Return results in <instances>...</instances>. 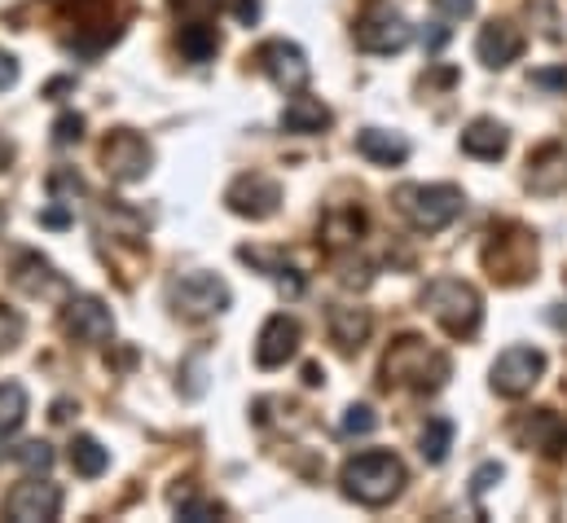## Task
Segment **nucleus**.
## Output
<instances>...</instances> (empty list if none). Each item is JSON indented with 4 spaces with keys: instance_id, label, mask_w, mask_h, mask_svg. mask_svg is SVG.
I'll return each mask as SVG.
<instances>
[{
    "instance_id": "f257e3e1",
    "label": "nucleus",
    "mask_w": 567,
    "mask_h": 523,
    "mask_svg": "<svg viewBox=\"0 0 567 523\" xmlns=\"http://www.w3.org/2000/svg\"><path fill=\"white\" fill-rule=\"evenodd\" d=\"M339 484H343V498L379 511V506H388V502L401 498V489H405V462L396 453H383V449L357 453V458L343 462Z\"/></svg>"
},
{
    "instance_id": "f03ea898",
    "label": "nucleus",
    "mask_w": 567,
    "mask_h": 523,
    "mask_svg": "<svg viewBox=\"0 0 567 523\" xmlns=\"http://www.w3.org/2000/svg\"><path fill=\"white\" fill-rule=\"evenodd\" d=\"M449 375H453V361L440 348H431L426 339H419V335L396 339L388 348V357H383L388 388L396 383V388H414V392H440L449 383Z\"/></svg>"
},
{
    "instance_id": "7ed1b4c3",
    "label": "nucleus",
    "mask_w": 567,
    "mask_h": 523,
    "mask_svg": "<svg viewBox=\"0 0 567 523\" xmlns=\"http://www.w3.org/2000/svg\"><path fill=\"white\" fill-rule=\"evenodd\" d=\"M423 304L453 339H471L480 330V321H484V299L462 277H435L423 290Z\"/></svg>"
},
{
    "instance_id": "20e7f679",
    "label": "nucleus",
    "mask_w": 567,
    "mask_h": 523,
    "mask_svg": "<svg viewBox=\"0 0 567 523\" xmlns=\"http://www.w3.org/2000/svg\"><path fill=\"white\" fill-rule=\"evenodd\" d=\"M401 216L419 229V234H440L462 216V189L457 185H401L396 194Z\"/></svg>"
},
{
    "instance_id": "39448f33",
    "label": "nucleus",
    "mask_w": 567,
    "mask_h": 523,
    "mask_svg": "<svg viewBox=\"0 0 567 523\" xmlns=\"http://www.w3.org/2000/svg\"><path fill=\"white\" fill-rule=\"evenodd\" d=\"M352 40H357V49H361V53L388 58V53L410 49L414 27H410V22H405V13H396V9H388V4H370V9L357 18Z\"/></svg>"
},
{
    "instance_id": "423d86ee",
    "label": "nucleus",
    "mask_w": 567,
    "mask_h": 523,
    "mask_svg": "<svg viewBox=\"0 0 567 523\" xmlns=\"http://www.w3.org/2000/svg\"><path fill=\"white\" fill-rule=\"evenodd\" d=\"M484 264H488V273H493L497 281L519 286V281H528L533 268H537V243H533L528 229H515V225H511V229H502V234L488 238Z\"/></svg>"
},
{
    "instance_id": "0eeeda50",
    "label": "nucleus",
    "mask_w": 567,
    "mask_h": 523,
    "mask_svg": "<svg viewBox=\"0 0 567 523\" xmlns=\"http://www.w3.org/2000/svg\"><path fill=\"white\" fill-rule=\"evenodd\" d=\"M542 375H546V352L515 343V348H506V352L493 361L488 388L497 396H506V400H519V396H528L542 383Z\"/></svg>"
},
{
    "instance_id": "6e6552de",
    "label": "nucleus",
    "mask_w": 567,
    "mask_h": 523,
    "mask_svg": "<svg viewBox=\"0 0 567 523\" xmlns=\"http://www.w3.org/2000/svg\"><path fill=\"white\" fill-rule=\"evenodd\" d=\"M229 299L234 295H229L225 277H216V273H185L181 281H172V308L189 321H207V317L225 312Z\"/></svg>"
},
{
    "instance_id": "1a4fd4ad",
    "label": "nucleus",
    "mask_w": 567,
    "mask_h": 523,
    "mask_svg": "<svg viewBox=\"0 0 567 523\" xmlns=\"http://www.w3.org/2000/svg\"><path fill=\"white\" fill-rule=\"evenodd\" d=\"M102 163H106V176H111V181L137 185V181H145V172H150V163H154V150H150V141H145L142 132L120 129L106 136Z\"/></svg>"
},
{
    "instance_id": "9d476101",
    "label": "nucleus",
    "mask_w": 567,
    "mask_h": 523,
    "mask_svg": "<svg viewBox=\"0 0 567 523\" xmlns=\"http://www.w3.org/2000/svg\"><path fill=\"white\" fill-rule=\"evenodd\" d=\"M225 203L234 216H247V221H269L278 207H282V185L265 172H247L238 176L229 189H225Z\"/></svg>"
},
{
    "instance_id": "9b49d317",
    "label": "nucleus",
    "mask_w": 567,
    "mask_h": 523,
    "mask_svg": "<svg viewBox=\"0 0 567 523\" xmlns=\"http://www.w3.org/2000/svg\"><path fill=\"white\" fill-rule=\"evenodd\" d=\"M4 515L13 523H49L62 515V489L40 480V475H27L9 498H4Z\"/></svg>"
},
{
    "instance_id": "f8f14e48",
    "label": "nucleus",
    "mask_w": 567,
    "mask_h": 523,
    "mask_svg": "<svg viewBox=\"0 0 567 523\" xmlns=\"http://www.w3.org/2000/svg\"><path fill=\"white\" fill-rule=\"evenodd\" d=\"M62 330L75 339V343H89V348H102L111 335H115V317L102 299L93 295H71L66 299V312H62Z\"/></svg>"
},
{
    "instance_id": "ddd939ff",
    "label": "nucleus",
    "mask_w": 567,
    "mask_h": 523,
    "mask_svg": "<svg viewBox=\"0 0 567 523\" xmlns=\"http://www.w3.org/2000/svg\"><path fill=\"white\" fill-rule=\"evenodd\" d=\"M256 62L265 66V75H269L282 93H299V89L308 84V75H312L308 53H303L295 40H269V44H260Z\"/></svg>"
},
{
    "instance_id": "4468645a",
    "label": "nucleus",
    "mask_w": 567,
    "mask_h": 523,
    "mask_svg": "<svg viewBox=\"0 0 567 523\" xmlns=\"http://www.w3.org/2000/svg\"><path fill=\"white\" fill-rule=\"evenodd\" d=\"M528 189L533 194H564L567 189V136H555L528 154Z\"/></svg>"
},
{
    "instance_id": "2eb2a0df",
    "label": "nucleus",
    "mask_w": 567,
    "mask_h": 523,
    "mask_svg": "<svg viewBox=\"0 0 567 523\" xmlns=\"http://www.w3.org/2000/svg\"><path fill=\"white\" fill-rule=\"evenodd\" d=\"M295 352H299V321L286 317V312L269 317V321L260 326V339H256V366H260V370H278Z\"/></svg>"
},
{
    "instance_id": "dca6fc26",
    "label": "nucleus",
    "mask_w": 567,
    "mask_h": 523,
    "mask_svg": "<svg viewBox=\"0 0 567 523\" xmlns=\"http://www.w3.org/2000/svg\"><path fill=\"white\" fill-rule=\"evenodd\" d=\"M13 286L27 290V295H35V299H62V295H71V281L44 260V256H35V252H27V256L13 260Z\"/></svg>"
},
{
    "instance_id": "f3484780",
    "label": "nucleus",
    "mask_w": 567,
    "mask_h": 523,
    "mask_svg": "<svg viewBox=\"0 0 567 523\" xmlns=\"http://www.w3.org/2000/svg\"><path fill=\"white\" fill-rule=\"evenodd\" d=\"M475 53H480V62H484L488 71H502V66L519 62V53H524V31H519L515 22H488V27L480 31V40H475Z\"/></svg>"
},
{
    "instance_id": "a211bd4d",
    "label": "nucleus",
    "mask_w": 567,
    "mask_h": 523,
    "mask_svg": "<svg viewBox=\"0 0 567 523\" xmlns=\"http://www.w3.org/2000/svg\"><path fill=\"white\" fill-rule=\"evenodd\" d=\"M515 440H519L524 449L559 453V449L567 444V431H564V422H559L550 409H533V413H524V418L515 422Z\"/></svg>"
},
{
    "instance_id": "6ab92c4d",
    "label": "nucleus",
    "mask_w": 567,
    "mask_h": 523,
    "mask_svg": "<svg viewBox=\"0 0 567 523\" xmlns=\"http://www.w3.org/2000/svg\"><path fill=\"white\" fill-rule=\"evenodd\" d=\"M511 150V132L502 129L497 120H471L462 129V154L480 158V163H497Z\"/></svg>"
},
{
    "instance_id": "aec40b11",
    "label": "nucleus",
    "mask_w": 567,
    "mask_h": 523,
    "mask_svg": "<svg viewBox=\"0 0 567 523\" xmlns=\"http://www.w3.org/2000/svg\"><path fill=\"white\" fill-rule=\"evenodd\" d=\"M357 150L370 163H379V167H396V163L410 158V141L401 132H388V129H361L357 132Z\"/></svg>"
},
{
    "instance_id": "412c9836",
    "label": "nucleus",
    "mask_w": 567,
    "mask_h": 523,
    "mask_svg": "<svg viewBox=\"0 0 567 523\" xmlns=\"http://www.w3.org/2000/svg\"><path fill=\"white\" fill-rule=\"evenodd\" d=\"M334 124V115H330V106L321 102V98H290L286 102V111H282V132H326Z\"/></svg>"
},
{
    "instance_id": "4be33fe9",
    "label": "nucleus",
    "mask_w": 567,
    "mask_h": 523,
    "mask_svg": "<svg viewBox=\"0 0 567 523\" xmlns=\"http://www.w3.org/2000/svg\"><path fill=\"white\" fill-rule=\"evenodd\" d=\"M370 312L365 308H348V304H334L330 308V339L343 348V352H352V348H361L365 339H370Z\"/></svg>"
},
{
    "instance_id": "5701e85b",
    "label": "nucleus",
    "mask_w": 567,
    "mask_h": 523,
    "mask_svg": "<svg viewBox=\"0 0 567 523\" xmlns=\"http://www.w3.org/2000/svg\"><path fill=\"white\" fill-rule=\"evenodd\" d=\"M176 44H181V53H185L189 62H207V58H216V49H220V31L212 27V18H189V22L181 27Z\"/></svg>"
},
{
    "instance_id": "b1692460",
    "label": "nucleus",
    "mask_w": 567,
    "mask_h": 523,
    "mask_svg": "<svg viewBox=\"0 0 567 523\" xmlns=\"http://www.w3.org/2000/svg\"><path fill=\"white\" fill-rule=\"evenodd\" d=\"M71 466H75V475L97 480V475H106V466H111V449H102L93 435H75V440H71Z\"/></svg>"
},
{
    "instance_id": "393cba45",
    "label": "nucleus",
    "mask_w": 567,
    "mask_h": 523,
    "mask_svg": "<svg viewBox=\"0 0 567 523\" xmlns=\"http://www.w3.org/2000/svg\"><path fill=\"white\" fill-rule=\"evenodd\" d=\"M27 388L22 383H0V435H13L22 422H27Z\"/></svg>"
},
{
    "instance_id": "a878e982",
    "label": "nucleus",
    "mask_w": 567,
    "mask_h": 523,
    "mask_svg": "<svg viewBox=\"0 0 567 523\" xmlns=\"http://www.w3.org/2000/svg\"><path fill=\"white\" fill-rule=\"evenodd\" d=\"M453 449V422L449 418H431L423 427V440H419V453H423L431 466H440Z\"/></svg>"
},
{
    "instance_id": "bb28decb",
    "label": "nucleus",
    "mask_w": 567,
    "mask_h": 523,
    "mask_svg": "<svg viewBox=\"0 0 567 523\" xmlns=\"http://www.w3.org/2000/svg\"><path fill=\"white\" fill-rule=\"evenodd\" d=\"M361 229H365V216H361L357 207H348V212H334V216H326V243H330V247L357 243V238H361Z\"/></svg>"
},
{
    "instance_id": "cd10ccee",
    "label": "nucleus",
    "mask_w": 567,
    "mask_h": 523,
    "mask_svg": "<svg viewBox=\"0 0 567 523\" xmlns=\"http://www.w3.org/2000/svg\"><path fill=\"white\" fill-rule=\"evenodd\" d=\"M13 462L27 471V475H49L53 471V449L44 440H27L22 449H13Z\"/></svg>"
},
{
    "instance_id": "c85d7f7f",
    "label": "nucleus",
    "mask_w": 567,
    "mask_h": 523,
    "mask_svg": "<svg viewBox=\"0 0 567 523\" xmlns=\"http://www.w3.org/2000/svg\"><path fill=\"white\" fill-rule=\"evenodd\" d=\"M172 506H176L181 520H189V523H207V520H216V515H225V506H216V502H207V498H194V493H176Z\"/></svg>"
},
{
    "instance_id": "c756f323",
    "label": "nucleus",
    "mask_w": 567,
    "mask_h": 523,
    "mask_svg": "<svg viewBox=\"0 0 567 523\" xmlns=\"http://www.w3.org/2000/svg\"><path fill=\"white\" fill-rule=\"evenodd\" d=\"M374 427H379V413L370 404H348L343 409V422H339L343 435H370Z\"/></svg>"
},
{
    "instance_id": "7c9ffc66",
    "label": "nucleus",
    "mask_w": 567,
    "mask_h": 523,
    "mask_svg": "<svg viewBox=\"0 0 567 523\" xmlns=\"http://www.w3.org/2000/svg\"><path fill=\"white\" fill-rule=\"evenodd\" d=\"M49 194H53L58 203H75V194H84V181H80L71 167H58V172L49 176Z\"/></svg>"
},
{
    "instance_id": "2f4dec72",
    "label": "nucleus",
    "mask_w": 567,
    "mask_h": 523,
    "mask_svg": "<svg viewBox=\"0 0 567 523\" xmlns=\"http://www.w3.org/2000/svg\"><path fill=\"white\" fill-rule=\"evenodd\" d=\"M22 335H27V321H22L13 308H4V304H0V352L18 348V343H22Z\"/></svg>"
},
{
    "instance_id": "473e14b6",
    "label": "nucleus",
    "mask_w": 567,
    "mask_h": 523,
    "mask_svg": "<svg viewBox=\"0 0 567 523\" xmlns=\"http://www.w3.org/2000/svg\"><path fill=\"white\" fill-rule=\"evenodd\" d=\"M80 136H84V115H75V111L58 115V124H53V145H75Z\"/></svg>"
},
{
    "instance_id": "72a5a7b5",
    "label": "nucleus",
    "mask_w": 567,
    "mask_h": 523,
    "mask_svg": "<svg viewBox=\"0 0 567 523\" xmlns=\"http://www.w3.org/2000/svg\"><path fill=\"white\" fill-rule=\"evenodd\" d=\"M502 475H506V471H502V462H484V466L471 475V493H475V498H484Z\"/></svg>"
},
{
    "instance_id": "f704fd0d",
    "label": "nucleus",
    "mask_w": 567,
    "mask_h": 523,
    "mask_svg": "<svg viewBox=\"0 0 567 523\" xmlns=\"http://www.w3.org/2000/svg\"><path fill=\"white\" fill-rule=\"evenodd\" d=\"M431 4H435V13H440L444 22H462V18L475 13V0H431Z\"/></svg>"
},
{
    "instance_id": "c9c22d12",
    "label": "nucleus",
    "mask_w": 567,
    "mask_h": 523,
    "mask_svg": "<svg viewBox=\"0 0 567 523\" xmlns=\"http://www.w3.org/2000/svg\"><path fill=\"white\" fill-rule=\"evenodd\" d=\"M274 281L282 286L286 299H299V295H303V286H308V281H303V273H299V268H286V264L274 273Z\"/></svg>"
},
{
    "instance_id": "e433bc0d",
    "label": "nucleus",
    "mask_w": 567,
    "mask_h": 523,
    "mask_svg": "<svg viewBox=\"0 0 567 523\" xmlns=\"http://www.w3.org/2000/svg\"><path fill=\"white\" fill-rule=\"evenodd\" d=\"M71 221H75V216H71V203H58V198H53V207L40 212V225H44V229H66Z\"/></svg>"
},
{
    "instance_id": "4c0bfd02",
    "label": "nucleus",
    "mask_w": 567,
    "mask_h": 523,
    "mask_svg": "<svg viewBox=\"0 0 567 523\" xmlns=\"http://www.w3.org/2000/svg\"><path fill=\"white\" fill-rule=\"evenodd\" d=\"M185 18H212L216 9H220V0H172Z\"/></svg>"
},
{
    "instance_id": "58836bf2",
    "label": "nucleus",
    "mask_w": 567,
    "mask_h": 523,
    "mask_svg": "<svg viewBox=\"0 0 567 523\" xmlns=\"http://www.w3.org/2000/svg\"><path fill=\"white\" fill-rule=\"evenodd\" d=\"M533 84L537 89H567V66H559V71H533Z\"/></svg>"
},
{
    "instance_id": "ea45409f",
    "label": "nucleus",
    "mask_w": 567,
    "mask_h": 523,
    "mask_svg": "<svg viewBox=\"0 0 567 523\" xmlns=\"http://www.w3.org/2000/svg\"><path fill=\"white\" fill-rule=\"evenodd\" d=\"M449 35H453V31H449L444 22H435L431 31H423V44L431 49V53H435V49H444V44H449Z\"/></svg>"
},
{
    "instance_id": "a19ab883",
    "label": "nucleus",
    "mask_w": 567,
    "mask_h": 523,
    "mask_svg": "<svg viewBox=\"0 0 567 523\" xmlns=\"http://www.w3.org/2000/svg\"><path fill=\"white\" fill-rule=\"evenodd\" d=\"M13 84H18V62L9 53H0V93L13 89Z\"/></svg>"
},
{
    "instance_id": "79ce46f5",
    "label": "nucleus",
    "mask_w": 567,
    "mask_h": 523,
    "mask_svg": "<svg viewBox=\"0 0 567 523\" xmlns=\"http://www.w3.org/2000/svg\"><path fill=\"white\" fill-rule=\"evenodd\" d=\"M234 13H238V22H256L260 18V0H234Z\"/></svg>"
},
{
    "instance_id": "37998d69",
    "label": "nucleus",
    "mask_w": 567,
    "mask_h": 523,
    "mask_svg": "<svg viewBox=\"0 0 567 523\" xmlns=\"http://www.w3.org/2000/svg\"><path fill=\"white\" fill-rule=\"evenodd\" d=\"M321 379H326L321 366H303V383H308V388H321Z\"/></svg>"
},
{
    "instance_id": "c03bdc74",
    "label": "nucleus",
    "mask_w": 567,
    "mask_h": 523,
    "mask_svg": "<svg viewBox=\"0 0 567 523\" xmlns=\"http://www.w3.org/2000/svg\"><path fill=\"white\" fill-rule=\"evenodd\" d=\"M66 418H71V400H58L53 404V422H66Z\"/></svg>"
},
{
    "instance_id": "a18cd8bd",
    "label": "nucleus",
    "mask_w": 567,
    "mask_h": 523,
    "mask_svg": "<svg viewBox=\"0 0 567 523\" xmlns=\"http://www.w3.org/2000/svg\"><path fill=\"white\" fill-rule=\"evenodd\" d=\"M9 158H13V145H9V141H4V136H0V172H4V167H9Z\"/></svg>"
}]
</instances>
